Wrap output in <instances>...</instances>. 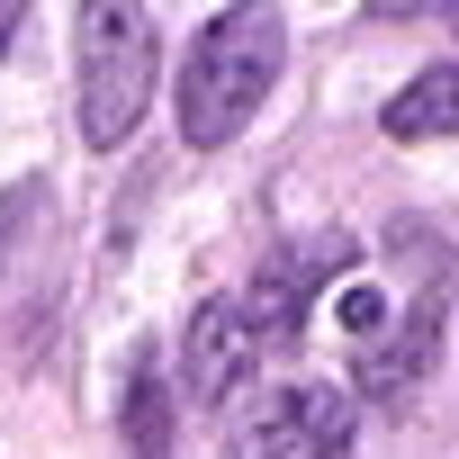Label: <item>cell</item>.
Returning <instances> with one entry per match:
<instances>
[{
  "mask_svg": "<svg viewBox=\"0 0 459 459\" xmlns=\"http://www.w3.org/2000/svg\"><path fill=\"white\" fill-rule=\"evenodd\" d=\"M280 73H289V19L280 10H216L189 37V64H180V135L198 153L235 144L262 117Z\"/></svg>",
  "mask_w": 459,
  "mask_h": 459,
  "instance_id": "6da1fadb",
  "label": "cell"
},
{
  "mask_svg": "<svg viewBox=\"0 0 459 459\" xmlns=\"http://www.w3.org/2000/svg\"><path fill=\"white\" fill-rule=\"evenodd\" d=\"M387 135H459V64H432V73H414L396 100H387Z\"/></svg>",
  "mask_w": 459,
  "mask_h": 459,
  "instance_id": "8992f818",
  "label": "cell"
},
{
  "mask_svg": "<svg viewBox=\"0 0 459 459\" xmlns=\"http://www.w3.org/2000/svg\"><path fill=\"white\" fill-rule=\"evenodd\" d=\"M432 342H441V298L423 289V298H405V316H396V333L360 351V387H369V396H387V387H405V378H414V369L432 360Z\"/></svg>",
  "mask_w": 459,
  "mask_h": 459,
  "instance_id": "5b68a950",
  "label": "cell"
},
{
  "mask_svg": "<svg viewBox=\"0 0 459 459\" xmlns=\"http://www.w3.org/2000/svg\"><path fill=\"white\" fill-rule=\"evenodd\" d=\"M10 37H19V10H0V55H10Z\"/></svg>",
  "mask_w": 459,
  "mask_h": 459,
  "instance_id": "ba28073f",
  "label": "cell"
},
{
  "mask_svg": "<svg viewBox=\"0 0 459 459\" xmlns=\"http://www.w3.org/2000/svg\"><path fill=\"white\" fill-rule=\"evenodd\" d=\"M342 441H351V405H342L333 387H280V396L235 432L225 459H342Z\"/></svg>",
  "mask_w": 459,
  "mask_h": 459,
  "instance_id": "3957f363",
  "label": "cell"
},
{
  "mask_svg": "<svg viewBox=\"0 0 459 459\" xmlns=\"http://www.w3.org/2000/svg\"><path fill=\"white\" fill-rule=\"evenodd\" d=\"M73 55H82V144L91 153H117L153 100V73H162V37L144 10L126 0H91L73 19Z\"/></svg>",
  "mask_w": 459,
  "mask_h": 459,
  "instance_id": "7a4b0ae2",
  "label": "cell"
},
{
  "mask_svg": "<svg viewBox=\"0 0 459 459\" xmlns=\"http://www.w3.org/2000/svg\"><path fill=\"white\" fill-rule=\"evenodd\" d=\"M253 360H262V333H253V316H244V298H207L198 316H189V351H180V387L198 396V405H225L244 378H253Z\"/></svg>",
  "mask_w": 459,
  "mask_h": 459,
  "instance_id": "277c9868",
  "label": "cell"
},
{
  "mask_svg": "<svg viewBox=\"0 0 459 459\" xmlns=\"http://www.w3.org/2000/svg\"><path fill=\"white\" fill-rule=\"evenodd\" d=\"M126 459H171V387L153 360L126 378Z\"/></svg>",
  "mask_w": 459,
  "mask_h": 459,
  "instance_id": "52a82bcc",
  "label": "cell"
}]
</instances>
